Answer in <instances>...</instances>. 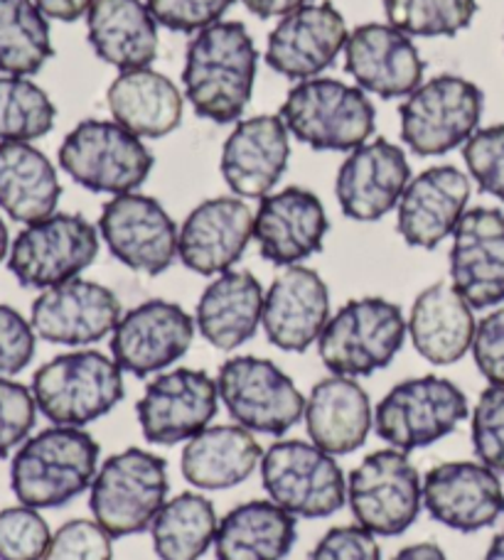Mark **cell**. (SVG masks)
<instances>
[{
	"label": "cell",
	"mask_w": 504,
	"mask_h": 560,
	"mask_svg": "<svg viewBox=\"0 0 504 560\" xmlns=\"http://www.w3.org/2000/svg\"><path fill=\"white\" fill-rule=\"evenodd\" d=\"M450 283L472 310L504 303V212L495 207L468 209L453 232Z\"/></svg>",
	"instance_id": "44dd1931"
},
{
	"label": "cell",
	"mask_w": 504,
	"mask_h": 560,
	"mask_svg": "<svg viewBox=\"0 0 504 560\" xmlns=\"http://www.w3.org/2000/svg\"><path fill=\"white\" fill-rule=\"evenodd\" d=\"M266 450L241 425H209L187 440L180 457L183 477L195 489L221 492L239 487L261 467Z\"/></svg>",
	"instance_id": "d6a6232c"
},
{
	"label": "cell",
	"mask_w": 504,
	"mask_h": 560,
	"mask_svg": "<svg viewBox=\"0 0 504 560\" xmlns=\"http://www.w3.org/2000/svg\"><path fill=\"white\" fill-rule=\"evenodd\" d=\"M99 226L82 214L57 212L27 224L8 254V271L23 288L47 290L82 276L96 261Z\"/></svg>",
	"instance_id": "7c38bea8"
},
{
	"label": "cell",
	"mask_w": 504,
	"mask_h": 560,
	"mask_svg": "<svg viewBox=\"0 0 504 560\" xmlns=\"http://www.w3.org/2000/svg\"><path fill=\"white\" fill-rule=\"evenodd\" d=\"M217 532V509L197 492L168 499L150 526L153 551L160 560H199L215 546Z\"/></svg>",
	"instance_id": "d590c367"
},
{
	"label": "cell",
	"mask_w": 504,
	"mask_h": 560,
	"mask_svg": "<svg viewBox=\"0 0 504 560\" xmlns=\"http://www.w3.org/2000/svg\"><path fill=\"white\" fill-rule=\"evenodd\" d=\"M345 15L330 3H308L278 20L266 45V65L290 82L320 77L345 52Z\"/></svg>",
	"instance_id": "d6986e66"
},
{
	"label": "cell",
	"mask_w": 504,
	"mask_h": 560,
	"mask_svg": "<svg viewBox=\"0 0 504 560\" xmlns=\"http://www.w3.org/2000/svg\"><path fill=\"white\" fill-rule=\"evenodd\" d=\"M10 234H8V226H5V222L3 219H0V264L5 261L8 258V254H10Z\"/></svg>",
	"instance_id": "db71d44e"
},
{
	"label": "cell",
	"mask_w": 504,
	"mask_h": 560,
	"mask_svg": "<svg viewBox=\"0 0 504 560\" xmlns=\"http://www.w3.org/2000/svg\"><path fill=\"white\" fill-rule=\"evenodd\" d=\"M308 560H381L377 536L362 526H332Z\"/></svg>",
	"instance_id": "c3c4849f"
},
{
	"label": "cell",
	"mask_w": 504,
	"mask_h": 560,
	"mask_svg": "<svg viewBox=\"0 0 504 560\" xmlns=\"http://www.w3.org/2000/svg\"><path fill=\"white\" fill-rule=\"evenodd\" d=\"M195 317L170 300H146L121 315L111 335V357L126 374L158 376L193 347Z\"/></svg>",
	"instance_id": "2e32d148"
},
{
	"label": "cell",
	"mask_w": 504,
	"mask_h": 560,
	"mask_svg": "<svg viewBox=\"0 0 504 560\" xmlns=\"http://www.w3.org/2000/svg\"><path fill=\"white\" fill-rule=\"evenodd\" d=\"M345 69L362 92L381 98H406L423 82V65L413 37L389 23L355 27L345 45Z\"/></svg>",
	"instance_id": "cb8c5ba5"
},
{
	"label": "cell",
	"mask_w": 504,
	"mask_h": 560,
	"mask_svg": "<svg viewBox=\"0 0 504 560\" xmlns=\"http://www.w3.org/2000/svg\"><path fill=\"white\" fill-rule=\"evenodd\" d=\"M391 560H448V556L438 544L426 541V544H411L406 548H401V551Z\"/></svg>",
	"instance_id": "816d5d0a"
},
{
	"label": "cell",
	"mask_w": 504,
	"mask_h": 560,
	"mask_svg": "<svg viewBox=\"0 0 504 560\" xmlns=\"http://www.w3.org/2000/svg\"><path fill=\"white\" fill-rule=\"evenodd\" d=\"M219 398L237 425L284 435L306 413V396L284 369L264 357H231L219 366Z\"/></svg>",
	"instance_id": "4fadbf2b"
},
{
	"label": "cell",
	"mask_w": 504,
	"mask_h": 560,
	"mask_svg": "<svg viewBox=\"0 0 504 560\" xmlns=\"http://www.w3.org/2000/svg\"><path fill=\"white\" fill-rule=\"evenodd\" d=\"M271 502L296 518H328L347 504V479L335 455L306 440H278L261 459Z\"/></svg>",
	"instance_id": "30bf717a"
},
{
	"label": "cell",
	"mask_w": 504,
	"mask_h": 560,
	"mask_svg": "<svg viewBox=\"0 0 504 560\" xmlns=\"http://www.w3.org/2000/svg\"><path fill=\"white\" fill-rule=\"evenodd\" d=\"M485 94L458 74H438L421 82L399 106L401 140L413 155L438 158L462 148L480 131Z\"/></svg>",
	"instance_id": "ba28073f"
},
{
	"label": "cell",
	"mask_w": 504,
	"mask_h": 560,
	"mask_svg": "<svg viewBox=\"0 0 504 560\" xmlns=\"http://www.w3.org/2000/svg\"><path fill=\"white\" fill-rule=\"evenodd\" d=\"M264 295L259 278L249 271L215 276L199 295L195 310L197 332L219 352H234L259 332L264 319Z\"/></svg>",
	"instance_id": "4dcf8cb0"
},
{
	"label": "cell",
	"mask_w": 504,
	"mask_h": 560,
	"mask_svg": "<svg viewBox=\"0 0 504 560\" xmlns=\"http://www.w3.org/2000/svg\"><path fill=\"white\" fill-rule=\"evenodd\" d=\"M298 522L271 499H254L219 518L217 560H284L294 551Z\"/></svg>",
	"instance_id": "e575fe53"
},
{
	"label": "cell",
	"mask_w": 504,
	"mask_h": 560,
	"mask_svg": "<svg viewBox=\"0 0 504 560\" xmlns=\"http://www.w3.org/2000/svg\"><path fill=\"white\" fill-rule=\"evenodd\" d=\"M111 118L138 138H165L183 124L185 94L156 69L121 72L106 92Z\"/></svg>",
	"instance_id": "1f68e13d"
},
{
	"label": "cell",
	"mask_w": 504,
	"mask_h": 560,
	"mask_svg": "<svg viewBox=\"0 0 504 560\" xmlns=\"http://www.w3.org/2000/svg\"><path fill=\"white\" fill-rule=\"evenodd\" d=\"M121 315L124 307L114 290L82 276L43 290L30 307V323L39 339L75 349L114 335Z\"/></svg>",
	"instance_id": "e0dca14e"
},
{
	"label": "cell",
	"mask_w": 504,
	"mask_h": 560,
	"mask_svg": "<svg viewBox=\"0 0 504 560\" xmlns=\"http://www.w3.org/2000/svg\"><path fill=\"white\" fill-rule=\"evenodd\" d=\"M219 386L202 369H168L146 386L136 406L140 433L153 445H177L209 428L219 411Z\"/></svg>",
	"instance_id": "9a60e30c"
},
{
	"label": "cell",
	"mask_w": 504,
	"mask_h": 560,
	"mask_svg": "<svg viewBox=\"0 0 504 560\" xmlns=\"http://www.w3.org/2000/svg\"><path fill=\"white\" fill-rule=\"evenodd\" d=\"M57 158L59 167L79 187L111 197L138 192L156 165L144 138L126 131L114 118H87L77 124L65 136Z\"/></svg>",
	"instance_id": "8992f818"
},
{
	"label": "cell",
	"mask_w": 504,
	"mask_h": 560,
	"mask_svg": "<svg viewBox=\"0 0 504 560\" xmlns=\"http://www.w3.org/2000/svg\"><path fill=\"white\" fill-rule=\"evenodd\" d=\"M278 116L288 133L312 150L352 153L377 128V108L367 92L342 79L316 77L290 89Z\"/></svg>",
	"instance_id": "277c9868"
},
{
	"label": "cell",
	"mask_w": 504,
	"mask_h": 560,
	"mask_svg": "<svg viewBox=\"0 0 504 560\" xmlns=\"http://www.w3.org/2000/svg\"><path fill=\"white\" fill-rule=\"evenodd\" d=\"M330 317L328 283L318 271L300 264L284 268L268 285L261 327L274 347L302 354L318 345Z\"/></svg>",
	"instance_id": "4316f807"
},
{
	"label": "cell",
	"mask_w": 504,
	"mask_h": 560,
	"mask_svg": "<svg viewBox=\"0 0 504 560\" xmlns=\"http://www.w3.org/2000/svg\"><path fill=\"white\" fill-rule=\"evenodd\" d=\"M114 536L89 518H72L57 528L43 560H111Z\"/></svg>",
	"instance_id": "ee69618b"
},
{
	"label": "cell",
	"mask_w": 504,
	"mask_h": 560,
	"mask_svg": "<svg viewBox=\"0 0 504 560\" xmlns=\"http://www.w3.org/2000/svg\"><path fill=\"white\" fill-rule=\"evenodd\" d=\"M259 49L239 20H219L190 39L185 49V98L199 118L237 124L254 96Z\"/></svg>",
	"instance_id": "6da1fadb"
},
{
	"label": "cell",
	"mask_w": 504,
	"mask_h": 560,
	"mask_svg": "<svg viewBox=\"0 0 504 560\" xmlns=\"http://www.w3.org/2000/svg\"><path fill=\"white\" fill-rule=\"evenodd\" d=\"M387 23L409 37H456L478 13V0H381Z\"/></svg>",
	"instance_id": "f35d334b"
},
{
	"label": "cell",
	"mask_w": 504,
	"mask_h": 560,
	"mask_svg": "<svg viewBox=\"0 0 504 560\" xmlns=\"http://www.w3.org/2000/svg\"><path fill=\"white\" fill-rule=\"evenodd\" d=\"M53 57L49 18L35 0H0V72L33 77Z\"/></svg>",
	"instance_id": "8d00e7d4"
},
{
	"label": "cell",
	"mask_w": 504,
	"mask_h": 560,
	"mask_svg": "<svg viewBox=\"0 0 504 560\" xmlns=\"http://www.w3.org/2000/svg\"><path fill=\"white\" fill-rule=\"evenodd\" d=\"M462 160L482 192L504 202V126L480 128L462 145Z\"/></svg>",
	"instance_id": "b9f144b4"
},
{
	"label": "cell",
	"mask_w": 504,
	"mask_h": 560,
	"mask_svg": "<svg viewBox=\"0 0 504 560\" xmlns=\"http://www.w3.org/2000/svg\"><path fill=\"white\" fill-rule=\"evenodd\" d=\"M482 560H504V532H500L495 538H492L488 546V553Z\"/></svg>",
	"instance_id": "f5cc1de1"
},
{
	"label": "cell",
	"mask_w": 504,
	"mask_h": 560,
	"mask_svg": "<svg viewBox=\"0 0 504 560\" xmlns=\"http://www.w3.org/2000/svg\"><path fill=\"white\" fill-rule=\"evenodd\" d=\"M470 352L488 384L504 386V307L490 310L480 319Z\"/></svg>",
	"instance_id": "7dc6e473"
},
{
	"label": "cell",
	"mask_w": 504,
	"mask_h": 560,
	"mask_svg": "<svg viewBox=\"0 0 504 560\" xmlns=\"http://www.w3.org/2000/svg\"><path fill=\"white\" fill-rule=\"evenodd\" d=\"M409 183L411 165L403 148L387 138H371L342 160L335 195L347 219L379 222L399 207Z\"/></svg>",
	"instance_id": "ffe728a7"
},
{
	"label": "cell",
	"mask_w": 504,
	"mask_h": 560,
	"mask_svg": "<svg viewBox=\"0 0 504 560\" xmlns=\"http://www.w3.org/2000/svg\"><path fill=\"white\" fill-rule=\"evenodd\" d=\"M347 506L375 536H401L423 509V479L409 453L387 447L367 455L347 477Z\"/></svg>",
	"instance_id": "8fae6325"
},
{
	"label": "cell",
	"mask_w": 504,
	"mask_h": 560,
	"mask_svg": "<svg viewBox=\"0 0 504 560\" xmlns=\"http://www.w3.org/2000/svg\"><path fill=\"white\" fill-rule=\"evenodd\" d=\"M37 413L33 388L0 376V457H8L25 443L37 423Z\"/></svg>",
	"instance_id": "7bdbcfd3"
},
{
	"label": "cell",
	"mask_w": 504,
	"mask_h": 560,
	"mask_svg": "<svg viewBox=\"0 0 504 560\" xmlns=\"http://www.w3.org/2000/svg\"><path fill=\"white\" fill-rule=\"evenodd\" d=\"M35 5L43 10L49 20L59 23H75L79 18H87L92 0H35Z\"/></svg>",
	"instance_id": "681fc988"
},
{
	"label": "cell",
	"mask_w": 504,
	"mask_h": 560,
	"mask_svg": "<svg viewBox=\"0 0 504 560\" xmlns=\"http://www.w3.org/2000/svg\"><path fill=\"white\" fill-rule=\"evenodd\" d=\"M403 310L387 298H357L342 305L318 339L330 374L362 378L387 369L406 342Z\"/></svg>",
	"instance_id": "5b68a950"
},
{
	"label": "cell",
	"mask_w": 504,
	"mask_h": 560,
	"mask_svg": "<svg viewBox=\"0 0 504 560\" xmlns=\"http://www.w3.org/2000/svg\"><path fill=\"white\" fill-rule=\"evenodd\" d=\"M37 411L53 425L84 428L124 401V369L96 349H77L49 359L33 376Z\"/></svg>",
	"instance_id": "3957f363"
},
{
	"label": "cell",
	"mask_w": 504,
	"mask_h": 560,
	"mask_svg": "<svg viewBox=\"0 0 504 560\" xmlns=\"http://www.w3.org/2000/svg\"><path fill=\"white\" fill-rule=\"evenodd\" d=\"M37 332L15 307L0 303V376H15L33 362Z\"/></svg>",
	"instance_id": "bcb514c9"
},
{
	"label": "cell",
	"mask_w": 504,
	"mask_h": 560,
	"mask_svg": "<svg viewBox=\"0 0 504 560\" xmlns=\"http://www.w3.org/2000/svg\"><path fill=\"white\" fill-rule=\"evenodd\" d=\"M57 106L30 77H0V143H33L55 128Z\"/></svg>",
	"instance_id": "74e56055"
},
{
	"label": "cell",
	"mask_w": 504,
	"mask_h": 560,
	"mask_svg": "<svg viewBox=\"0 0 504 560\" xmlns=\"http://www.w3.org/2000/svg\"><path fill=\"white\" fill-rule=\"evenodd\" d=\"M411 345L426 362L436 366L458 364L472 349L478 319L476 310L450 280L421 290L406 317Z\"/></svg>",
	"instance_id": "83f0119b"
},
{
	"label": "cell",
	"mask_w": 504,
	"mask_h": 560,
	"mask_svg": "<svg viewBox=\"0 0 504 560\" xmlns=\"http://www.w3.org/2000/svg\"><path fill=\"white\" fill-rule=\"evenodd\" d=\"M247 5V10L251 15H256L261 20L268 18H284L294 10L308 5L310 0H241Z\"/></svg>",
	"instance_id": "f907efd6"
},
{
	"label": "cell",
	"mask_w": 504,
	"mask_h": 560,
	"mask_svg": "<svg viewBox=\"0 0 504 560\" xmlns=\"http://www.w3.org/2000/svg\"><path fill=\"white\" fill-rule=\"evenodd\" d=\"M470 175L456 165H436L411 177L397 207V229L413 248L440 246L468 212Z\"/></svg>",
	"instance_id": "d4e9b609"
},
{
	"label": "cell",
	"mask_w": 504,
	"mask_h": 560,
	"mask_svg": "<svg viewBox=\"0 0 504 560\" xmlns=\"http://www.w3.org/2000/svg\"><path fill=\"white\" fill-rule=\"evenodd\" d=\"M101 447L84 428L53 425L27 438L10 463V489L20 504L59 509L92 487Z\"/></svg>",
	"instance_id": "7a4b0ae2"
},
{
	"label": "cell",
	"mask_w": 504,
	"mask_h": 560,
	"mask_svg": "<svg viewBox=\"0 0 504 560\" xmlns=\"http://www.w3.org/2000/svg\"><path fill=\"white\" fill-rule=\"evenodd\" d=\"M472 447L482 465L504 477V386H488L470 413Z\"/></svg>",
	"instance_id": "60d3db41"
},
{
	"label": "cell",
	"mask_w": 504,
	"mask_h": 560,
	"mask_svg": "<svg viewBox=\"0 0 504 560\" xmlns=\"http://www.w3.org/2000/svg\"><path fill=\"white\" fill-rule=\"evenodd\" d=\"M328 212L316 192L286 187L259 199L254 242L268 264L288 268L316 256L328 236Z\"/></svg>",
	"instance_id": "7402d4cb"
},
{
	"label": "cell",
	"mask_w": 504,
	"mask_h": 560,
	"mask_svg": "<svg viewBox=\"0 0 504 560\" xmlns=\"http://www.w3.org/2000/svg\"><path fill=\"white\" fill-rule=\"evenodd\" d=\"M53 541L39 509L18 504L0 512V560H43Z\"/></svg>",
	"instance_id": "ab89813d"
},
{
	"label": "cell",
	"mask_w": 504,
	"mask_h": 560,
	"mask_svg": "<svg viewBox=\"0 0 504 560\" xmlns=\"http://www.w3.org/2000/svg\"><path fill=\"white\" fill-rule=\"evenodd\" d=\"M158 25L175 33L197 35L199 30L215 25L234 5V0H146Z\"/></svg>",
	"instance_id": "f6af8a7d"
},
{
	"label": "cell",
	"mask_w": 504,
	"mask_h": 560,
	"mask_svg": "<svg viewBox=\"0 0 504 560\" xmlns=\"http://www.w3.org/2000/svg\"><path fill=\"white\" fill-rule=\"evenodd\" d=\"M254 238V212L237 195L199 202L180 226V261L215 278L234 268Z\"/></svg>",
	"instance_id": "603a6c76"
},
{
	"label": "cell",
	"mask_w": 504,
	"mask_h": 560,
	"mask_svg": "<svg viewBox=\"0 0 504 560\" xmlns=\"http://www.w3.org/2000/svg\"><path fill=\"white\" fill-rule=\"evenodd\" d=\"M423 506L433 522L460 534H476L504 516V485L495 469L480 459L440 463L423 477Z\"/></svg>",
	"instance_id": "ac0fdd59"
},
{
	"label": "cell",
	"mask_w": 504,
	"mask_h": 560,
	"mask_svg": "<svg viewBox=\"0 0 504 560\" xmlns=\"http://www.w3.org/2000/svg\"><path fill=\"white\" fill-rule=\"evenodd\" d=\"M290 160V133L284 118L259 114L234 124L221 145L219 170L227 187L241 199H264L274 192Z\"/></svg>",
	"instance_id": "484cf974"
},
{
	"label": "cell",
	"mask_w": 504,
	"mask_h": 560,
	"mask_svg": "<svg viewBox=\"0 0 504 560\" xmlns=\"http://www.w3.org/2000/svg\"><path fill=\"white\" fill-rule=\"evenodd\" d=\"M302 420H306L310 443L342 457L367 443L375 428V408L357 378L330 374L312 386Z\"/></svg>",
	"instance_id": "f1b7e54d"
},
{
	"label": "cell",
	"mask_w": 504,
	"mask_h": 560,
	"mask_svg": "<svg viewBox=\"0 0 504 560\" xmlns=\"http://www.w3.org/2000/svg\"><path fill=\"white\" fill-rule=\"evenodd\" d=\"M87 37L101 62L118 72L150 67L160 49L158 20L144 0H92Z\"/></svg>",
	"instance_id": "f546056e"
},
{
	"label": "cell",
	"mask_w": 504,
	"mask_h": 560,
	"mask_svg": "<svg viewBox=\"0 0 504 560\" xmlns=\"http://www.w3.org/2000/svg\"><path fill=\"white\" fill-rule=\"evenodd\" d=\"M62 183L57 167L33 143H0V209L18 224L57 214Z\"/></svg>",
	"instance_id": "836d02e7"
},
{
	"label": "cell",
	"mask_w": 504,
	"mask_h": 560,
	"mask_svg": "<svg viewBox=\"0 0 504 560\" xmlns=\"http://www.w3.org/2000/svg\"><path fill=\"white\" fill-rule=\"evenodd\" d=\"M168 489L165 459L128 447L99 465L89 487V509L114 538L146 534L168 502Z\"/></svg>",
	"instance_id": "52a82bcc"
},
{
	"label": "cell",
	"mask_w": 504,
	"mask_h": 560,
	"mask_svg": "<svg viewBox=\"0 0 504 560\" xmlns=\"http://www.w3.org/2000/svg\"><path fill=\"white\" fill-rule=\"evenodd\" d=\"M470 416L468 396L443 376H416L391 386L375 408V433L401 453L448 438Z\"/></svg>",
	"instance_id": "9c48e42d"
},
{
	"label": "cell",
	"mask_w": 504,
	"mask_h": 560,
	"mask_svg": "<svg viewBox=\"0 0 504 560\" xmlns=\"http://www.w3.org/2000/svg\"><path fill=\"white\" fill-rule=\"evenodd\" d=\"M99 234L114 258L136 273L160 276L180 258V226L148 195L111 197L101 209Z\"/></svg>",
	"instance_id": "5bb4252c"
}]
</instances>
